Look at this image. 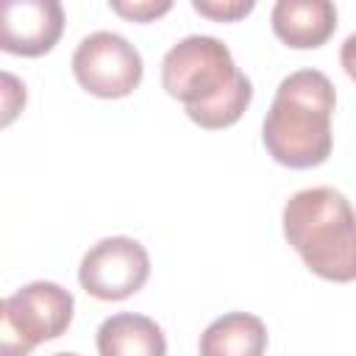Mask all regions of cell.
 <instances>
[{
    "label": "cell",
    "mask_w": 356,
    "mask_h": 356,
    "mask_svg": "<svg viewBox=\"0 0 356 356\" xmlns=\"http://www.w3.org/2000/svg\"><path fill=\"white\" fill-rule=\"evenodd\" d=\"M161 86L184 103L195 125L209 131L234 125L253 97V83L236 70L228 44L206 33H192L167 50Z\"/></svg>",
    "instance_id": "6da1fadb"
},
{
    "label": "cell",
    "mask_w": 356,
    "mask_h": 356,
    "mask_svg": "<svg viewBox=\"0 0 356 356\" xmlns=\"http://www.w3.org/2000/svg\"><path fill=\"white\" fill-rule=\"evenodd\" d=\"M337 106L334 83L320 70L289 72L270 103L261 122V142L267 153L289 167H320L331 156V114Z\"/></svg>",
    "instance_id": "7a4b0ae2"
},
{
    "label": "cell",
    "mask_w": 356,
    "mask_h": 356,
    "mask_svg": "<svg viewBox=\"0 0 356 356\" xmlns=\"http://www.w3.org/2000/svg\"><path fill=\"white\" fill-rule=\"evenodd\" d=\"M284 236L303 264L337 284L356 281V211L331 186L295 192L281 214Z\"/></svg>",
    "instance_id": "3957f363"
},
{
    "label": "cell",
    "mask_w": 356,
    "mask_h": 356,
    "mask_svg": "<svg viewBox=\"0 0 356 356\" xmlns=\"http://www.w3.org/2000/svg\"><path fill=\"white\" fill-rule=\"evenodd\" d=\"M75 300L53 281H31L0 309V356H28L39 342L61 337L72 323Z\"/></svg>",
    "instance_id": "277c9868"
},
{
    "label": "cell",
    "mask_w": 356,
    "mask_h": 356,
    "mask_svg": "<svg viewBox=\"0 0 356 356\" xmlns=\"http://www.w3.org/2000/svg\"><path fill=\"white\" fill-rule=\"evenodd\" d=\"M139 50L114 31H95L83 36L72 53L75 81L95 97H125L142 81Z\"/></svg>",
    "instance_id": "5b68a950"
},
{
    "label": "cell",
    "mask_w": 356,
    "mask_h": 356,
    "mask_svg": "<svg viewBox=\"0 0 356 356\" xmlns=\"http://www.w3.org/2000/svg\"><path fill=\"white\" fill-rule=\"evenodd\" d=\"M150 256L131 236H106L92 245L78 267L81 286L97 300H125L145 286Z\"/></svg>",
    "instance_id": "8992f818"
},
{
    "label": "cell",
    "mask_w": 356,
    "mask_h": 356,
    "mask_svg": "<svg viewBox=\"0 0 356 356\" xmlns=\"http://www.w3.org/2000/svg\"><path fill=\"white\" fill-rule=\"evenodd\" d=\"M64 31V8L56 0H6L0 6V47L36 58L56 47Z\"/></svg>",
    "instance_id": "52a82bcc"
},
{
    "label": "cell",
    "mask_w": 356,
    "mask_h": 356,
    "mask_svg": "<svg viewBox=\"0 0 356 356\" xmlns=\"http://www.w3.org/2000/svg\"><path fill=\"white\" fill-rule=\"evenodd\" d=\"M270 22L284 44L309 50L325 44L337 31V6L331 0H278Z\"/></svg>",
    "instance_id": "ba28073f"
},
{
    "label": "cell",
    "mask_w": 356,
    "mask_h": 356,
    "mask_svg": "<svg viewBox=\"0 0 356 356\" xmlns=\"http://www.w3.org/2000/svg\"><path fill=\"white\" fill-rule=\"evenodd\" d=\"M100 356H167V339L156 320L134 312L111 314L97 328Z\"/></svg>",
    "instance_id": "9c48e42d"
},
{
    "label": "cell",
    "mask_w": 356,
    "mask_h": 356,
    "mask_svg": "<svg viewBox=\"0 0 356 356\" xmlns=\"http://www.w3.org/2000/svg\"><path fill=\"white\" fill-rule=\"evenodd\" d=\"M267 325L248 312H228L200 334V356H264Z\"/></svg>",
    "instance_id": "30bf717a"
},
{
    "label": "cell",
    "mask_w": 356,
    "mask_h": 356,
    "mask_svg": "<svg viewBox=\"0 0 356 356\" xmlns=\"http://www.w3.org/2000/svg\"><path fill=\"white\" fill-rule=\"evenodd\" d=\"M192 8L203 17H211L217 22H234V19H242L245 14L253 11V0H195Z\"/></svg>",
    "instance_id": "8fae6325"
},
{
    "label": "cell",
    "mask_w": 356,
    "mask_h": 356,
    "mask_svg": "<svg viewBox=\"0 0 356 356\" xmlns=\"http://www.w3.org/2000/svg\"><path fill=\"white\" fill-rule=\"evenodd\" d=\"M108 6H111L114 14H120L125 19H134V22H150V19H156V17H161V14H167L172 8L170 0H159V3L156 0H139V3L111 0Z\"/></svg>",
    "instance_id": "7c38bea8"
},
{
    "label": "cell",
    "mask_w": 356,
    "mask_h": 356,
    "mask_svg": "<svg viewBox=\"0 0 356 356\" xmlns=\"http://www.w3.org/2000/svg\"><path fill=\"white\" fill-rule=\"evenodd\" d=\"M339 61H342V70L348 72L350 81H356V33H350L342 47H339Z\"/></svg>",
    "instance_id": "4fadbf2b"
},
{
    "label": "cell",
    "mask_w": 356,
    "mask_h": 356,
    "mask_svg": "<svg viewBox=\"0 0 356 356\" xmlns=\"http://www.w3.org/2000/svg\"><path fill=\"white\" fill-rule=\"evenodd\" d=\"M53 356H78V353H53Z\"/></svg>",
    "instance_id": "5bb4252c"
}]
</instances>
